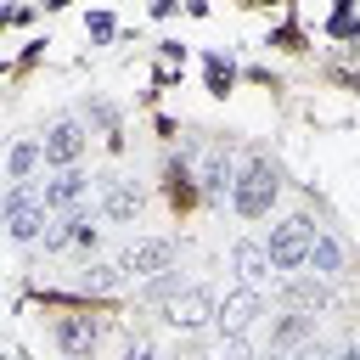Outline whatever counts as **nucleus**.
<instances>
[{
    "label": "nucleus",
    "mask_w": 360,
    "mask_h": 360,
    "mask_svg": "<svg viewBox=\"0 0 360 360\" xmlns=\"http://www.w3.org/2000/svg\"><path fill=\"white\" fill-rule=\"evenodd\" d=\"M315 219H304V214H292V219H281V225H270V236H264V253H270V264H276V276H298L304 264H309V248H315Z\"/></svg>",
    "instance_id": "nucleus-1"
},
{
    "label": "nucleus",
    "mask_w": 360,
    "mask_h": 360,
    "mask_svg": "<svg viewBox=\"0 0 360 360\" xmlns=\"http://www.w3.org/2000/svg\"><path fill=\"white\" fill-rule=\"evenodd\" d=\"M276 169L270 163H248L242 174H236V186H231V202H236V214H248V219H264L270 208H276Z\"/></svg>",
    "instance_id": "nucleus-2"
},
{
    "label": "nucleus",
    "mask_w": 360,
    "mask_h": 360,
    "mask_svg": "<svg viewBox=\"0 0 360 360\" xmlns=\"http://www.w3.org/2000/svg\"><path fill=\"white\" fill-rule=\"evenodd\" d=\"M6 214H11V236H17V242H34L39 225H45V197H39V186H11Z\"/></svg>",
    "instance_id": "nucleus-3"
},
{
    "label": "nucleus",
    "mask_w": 360,
    "mask_h": 360,
    "mask_svg": "<svg viewBox=\"0 0 360 360\" xmlns=\"http://www.w3.org/2000/svg\"><path fill=\"white\" fill-rule=\"evenodd\" d=\"M45 163H56V169H73V158L84 152V135H79V124L73 118H56L51 129H45Z\"/></svg>",
    "instance_id": "nucleus-4"
},
{
    "label": "nucleus",
    "mask_w": 360,
    "mask_h": 360,
    "mask_svg": "<svg viewBox=\"0 0 360 360\" xmlns=\"http://www.w3.org/2000/svg\"><path fill=\"white\" fill-rule=\"evenodd\" d=\"M84 191H90V180H84L79 169H62L56 180H39V197H45V208H56V214H73V208L84 202Z\"/></svg>",
    "instance_id": "nucleus-5"
},
{
    "label": "nucleus",
    "mask_w": 360,
    "mask_h": 360,
    "mask_svg": "<svg viewBox=\"0 0 360 360\" xmlns=\"http://www.w3.org/2000/svg\"><path fill=\"white\" fill-rule=\"evenodd\" d=\"M169 264H174V242H135V248L118 259L124 276H158V270H169Z\"/></svg>",
    "instance_id": "nucleus-6"
},
{
    "label": "nucleus",
    "mask_w": 360,
    "mask_h": 360,
    "mask_svg": "<svg viewBox=\"0 0 360 360\" xmlns=\"http://www.w3.org/2000/svg\"><path fill=\"white\" fill-rule=\"evenodd\" d=\"M208 315H219V304H214V292H208V287H186V292L169 304V326H186V332H191V326H202Z\"/></svg>",
    "instance_id": "nucleus-7"
},
{
    "label": "nucleus",
    "mask_w": 360,
    "mask_h": 360,
    "mask_svg": "<svg viewBox=\"0 0 360 360\" xmlns=\"http://www.w3.org/2000/svg\"><path fill=\"white\" fill-rule=\"evenodd\" d=\"M259 309H264V304H259V292H253V287H242L236 298H225V304H219V315H214V321H219V332H225V338H242V332L259 321Z\"/></svg>",
    "instance_id": "nucleus-8"
},
{
    "label": "nucleus",
    "mask_w": 360,
    "mask_h": 360,
    "mask_svg": "<svg viewBox=\"0 0 360 360\" xmlns=\"http://www.w3.org/2000/svg\"><path fill=\"white\" fill-rule=\"evenodd\" d=\"M96 338H101V326H96L90 315H62V321H56V343H62L73 360H90V354H96Z\"/></svg>",
    "instance_id": "nucleus-9"
},
{
    "label": "nucleus",
    "mask_w": 360,
    "mask_h": 360,
    "mask_svg": "<svg viewBox=\"0 0 360 360\" xmlns=\"http://www.w3.org/2000/svg\"><path fill=\"white\" fill-rule=\"evenodd\" d=\"M270 270H276V264H270L264 242H242V248H236V276H242V287H259Z\"/></svg>",
    "instance_id": "nucleus-10"
},
{
    "label": "nucleus",
    "mask_w": 360,
    "mask_h": 360,
    "mask_svg": "<svg viewBox=\"0 0 360 360\" xmlns=\"http://www.w3.org/2000/svg\"><path fill=\"white\" fill-rule=\"evenodd\" d=\"M101 208H107V219H135L141 214V197L124 180H101Z\"/></svg>",
    "instance_id": "nucleus-11"
},
{
    "label": "nucleus",
    "mask_w": 360,
    "mask_h": 360,
    "mask_svg": "<svg viewBox=\"0 0 360 360\" xmlns=\"http://www.w3.org/2000/svg\"><path fill=\"white\" fill-rule=\"evenodd\" d=\"M309 264H315V276H321V281H332V276H343V248L321 231V236H315V248H309Z\"/></svg>",
    "instance_id": "nucleus-12"
},
{
    "label": "nucleus",
    "mask_w": 360,
    "mask_h": 360,
    "mask_svg": "<svg viewBox=\"0 0 360 360\" xmlns=\"http://www.w3.org/2000/svg\"><path fill=\"white\" fill-rule=\"evenodd\" d=\"M39 158H45V146H39V141H17V146H11V180H17V186H28V174H34V163H39Z\"/></svg>",
    "instance_id": "nucleus-13"
},
{
    "label": "nucleus",
    "mask_w": 360,
    "mask_h": 360,
    "mask_svg": "<svg viewBox=\"0 0 360 360\" xmlns=\"http://www.w3.org/2000/svg\"><path fill=\"white\" fill-rule=\"evenodd\" d=\"M225 186H236V180H231V163H225L219 152H208V158H202V191H208V197H219Z\"/></svg>",
    "instance_id": "nucleus-14"
},
{
    "label": "nucleus",
    "mask_w": 360,
    "mask_h": 360,
    "mask_svg": "<svg viewBox=\"0 0 360 360\" xmlns=\"http://www.w3.org/2000/svg\"><path fill=\"white\" fill-rule=\"evenodd\" d=\"M292 298L298 304H326V287L321 281H292Z\"/></svg>",
    "instance_id": "nucleus-15"
},
{
    "label": "nucleus",
    "mask_w": 360,
    "mask_h": 360,
    "mask_svg": "<svg viewBox=\"0 0 360 360\" xmlns=\"http://www.w3.org/2000/svg\"><path fill=\"white\" fill-rule=\"evenodd\" d=\"M169 292H174V276H152L146 281V298H169Z\"/></svg>",
    "instance_id": "nucleus-16"
},
{
    "label": "nucleus",
    "mask_w": 360,
    "mask_h": 360,
    "mask_svg": "<svg viewBox=\"0 0 360 360\" xmlns=\"http://www.w3.org/2000/svg\"><path fill=\"white\" fill-rule=\"evenodd\" d=\"M287 360H332V354H326V349H321V343H304V349H292V354H287Z\"/></svg>",
    "instance_id": "nucleus-17"
},
{
    "label": "nucleus",
    "mask_w": 360,
    "mask_h": 360,
    "mask_svg": "<svg viewBox=\"0 0 360 360\" xmlns=\"http://www.w3.org/2000/svg\"><path fill=\"white\" fill-rule=\"evenodd\" d=\"M124 360H158V354H152V343H129V349H124Z\"/></svg>",
    "instance_id": "nucleus-18"
},
{
    "label": "nucleus",
    "mask_w": 360,
    "mask_h": 360,
    "mask_svg": "<svg viewBox=\"0 0 360 360\" xmlns=\"http://www.w3.org/2000/svg\"><path fill=\"white\" fill-rule=\"evenodd\" d=\"M332 360H360V349H343V354H332Z\"/></svg>",
    "instance_id": "nucleus-19"
},
{
    "label": "nucleus",
    "mask_w": 360,
    "mask_h": 360,
    "mask_svg": "<svg viewBox=\"0 0 360 360\" xmlns=\"http://www.w3.org/2000/svg\"><path fill=\"white\" fill-rule=\"evenodd\" d=\"M231 360H259V354H231Z\"/></svg>",
    "instance_id": "nucleus-20"
},
{
    "label": "nucleus",
    "mask_w": 360,
    "mask_h": 360,
    "mask_svg": "<svg viewBox=\"0 0 360 360\" xmlns=\"http://www.w3.org/2000/svg\"><path fill=\"white\" fill-rule=\"evenodd\" d=\"M180 360H202V354H180Z\"/></svg>",
    "instance_id": "nucleus-21"
},
{
    "label": "nucleus",
    "mask_w": 360,
    "mask_h": 360,
    "mask_svg": "<svg viewBox=\"0 0 360 360\" xmlns=\"http://www.w3.org/2000/svg\"><path fill=\"white\" fill-rule=\"evenodd\" d=\"M354 349H360V343H354Z\"/></svg>",
    "instance_id": "nucleus-22"
}]
</instances>
